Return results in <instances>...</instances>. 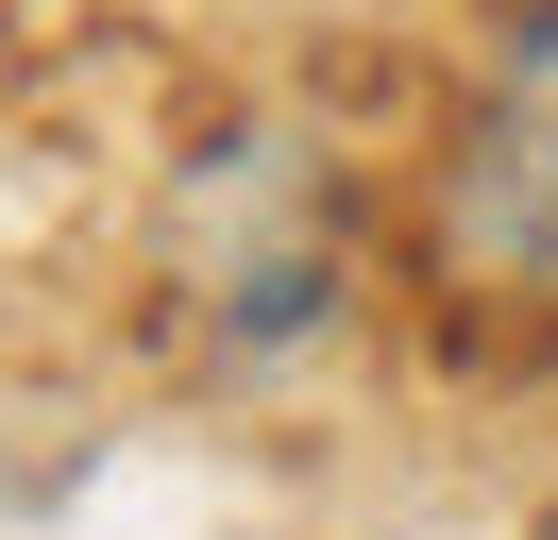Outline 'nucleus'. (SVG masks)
<instances>
[{
    "instance_id": "f257e3e1",
    "label": "nucleus",
    "mask_w": 558,
    "mask_h": 540,
    "mask_svg": "<svg viewBox=\"0 0 558 540\" xmlns=\"http://www.w3.org/2000/svg\"><path fill=\"white\" fill-rule=\"evenodd\" d=\"M407 287L457 355H558V0H490L407 186Z\"/></svg>"
},
{
    "instance_id": "f03ea898",
    "label": "nucleus",
    "mask_w": 558,
    "mask_h": 540,
    "mask_svg": "<svg viewBox=\"0 0 558 540\" xmlns=\"http://www.w3.org/2000/svg\"><path fill=\"white\" fill-rule=\"evenodd\" d=\"M186 202H204V338L220 355H288V338H322L355 304V254L288 152H204Z\"/></svg>"
},
{
    "instance_id": "7ed1b4c3",
    "label": "nucleus",
    "mask_w": 558,
    "mask_h": 540,
    "mask_svg": "<svg viewBox=\"0 0 558 540\" xmlns=\"http://www.w3.org/2000/svg\"><path fill=\"white\" fill-rule=\"evenodd\" d=\"M542 540H558V506H542Z\"/></svg>"
}]
</instances>
